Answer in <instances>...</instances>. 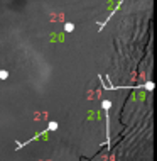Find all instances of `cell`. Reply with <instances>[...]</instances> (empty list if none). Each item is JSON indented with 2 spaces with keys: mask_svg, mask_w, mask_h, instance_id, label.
<instances>
[{
  "mask_svg": "<svg viewBox=\"0 0 157 161\" xmlns=\"http://www.w3.org/2000/svg\"><path fill=\"white\" fill-rule=\"evenodd\" d=\"M73 29H75V24H73V22H66V24H64V31H66V32H73Z\"/></svg>",
  "mask_w": 157,
  "mask_h": 161,
  "instance_id": "cell-1",
  "label": "cell"
},
{
  "mask_svg": "<svg viewBox=\"0 0 157 161\" xmlns=\"http://www.w3.org/2000/svg\"><path fill=\"white\" fill-rule=\"evenodd\" d=\"M7 76H8V73L5 71V69H3V71H0V80H5Z\"/></svg>",
  "mask_w": 157,
  "mask_h": 161,
  "instance_id": "cell-2",
  "label": "cell"
}]
</instances>
